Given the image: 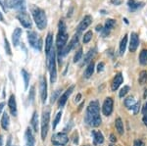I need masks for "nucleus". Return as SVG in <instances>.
<instances>
[{"label":"nucleus","mask_w":147,"mask_h":146,"mask_svg":"<svg viewBox=\"0 0 147 146\" xmlns=\"http://www.w3.org/2000/svg\"><path fill=\"white\" fill-rule=\"evenodd\" d=\"M113 107H114V101L111 97H107L103 102L102 105V113L104 116H110L113 112Z\"/></svg>","instance_id":"nucleus-10"},{"label":"nucleus","mask_w":147,"mask_h":146,"mask_svg":"<svg viewBox=\"0 0 147 146\" xmlns=\"http://www.w3.org/2000/svg\"><path fill=\"white\" fill-rule=\"evenodd\" d=\"M51 141L55 146H64L69 142V137L66 133H58L52 136Z\"/></svg>","instance_id":"nucleus-7"},{"label":"nucleus","mask_w":147,"mask_h":146,"mask_svg":"<svg viewBox=\"0 0 147 146\" xmlns=\"http://www.w3.org/2000/svg\"><path fill=\"white\" fill-rule=\"evenodd\" d=\"M147 81V72L146 71H141L140 74H139V77H138V82L139 84L143 85L145 84Z\"/></svg>","instance_id":"nucleus-33"},{"label":"nucleus","mask_w":147,"mask_h":146,"mask_svg":"<svg viewBox=\"0 0 147 146\" xmlns=\"http://www.w3.org/2000/svg\"><path fill=\"white\" fill-rule=\"evenodd\" d=\"M136 104V101L132 96H129L127 99H125V106L127 109H132Z\"/></svg>","instance_id":"nucleus-29"},{"label":"nucleus","mask_w":147,"mask_h":146,"mask_svg":"<svg viewBox=\"0 0 147 146\" xmlns=\"http://www.w3.org/2000/svg\"><path fill=\"white\" fill-rule=\"evenodd\" d=\"M139 107H140V102H136V104L134 106L132 110H134V114L136 115L139 112Z\"/></svg>","instance_id":"nucleus-40"},{"label":"nucleus","mask_w":147,"mask_h":146,"mask_svg":"<svg viewBox=\"0 0 147 146\" xmlns=\"http://www.w3.org/2000/svg\"><path fill=\"white\" fill-rule=\"evenodd\" d=\"M115 126H116V129H117L118 133L121 135H124L125 133V129H124V123H123L122 119L121 118H117L115 120Z\"/></svg>","instance_id":"nucleus-24"},{"label":"nucleus","mask_w":147,"mask_h":146,"mask_svg":"<svg viewBox=\"0 0 147 146\" xmlns=\"http://www.w3.org/2000/svg\"><path fill=\"white\" fill-rule=\"evenodd\" d=\"M80 97H82V95H80V94H78V96L76 97V101H77V102H79L80 99Z\"/></svg>","instance_id":"nucleus-50"},{"label":"nucleus","mask_w":147,"mask_h":146,"mask_svg":"<svg viewBox=\"0 0 147 146\" xmlns=\"http://www.w3.org/2000/svg\"><path fill=\"white\" fill-rule=\"evenodd\" d=\"M21 35H22V30L17 28L13 32V35H12V40H13V44L14 46H17L19 44V41H20Z\"/></svg>","instance_id":"nucleus-23"},{"label":"nucleus","mask_w":147,"mask_h":146,"mask_svg":"<svg viewBox=\"0 0 147 146\" xmlns=\"http://www.w3.org/2000/svg\"><path fill=\"white\" fill-rule=\"evenodd\" d=\"M95 54H96V48H93V49H90V50L88 51L86 54H85V56H84V63L82 64H86V63H90L92 62V59L94 58V56H95Z\"/></svg>","instance_id":"nucleus-25"},{"label":"nucleus","mask_w":147,"mask_h":146,"mask_svg":"<svg viewBox=\"0 0 147 146\" xmlns=\"http://www.w3.org/2000/svg\"><path fill=\"white\" fill-rule=\"evenodd\" d=\"M53 47V35H52L51 32H48L45 40V52H46V56L48 55L50 50Z\"/></svg>","instance_id":"nucleus-22"},{"label":"nucleus","mask_w":147,"mask_h":146,"mask_svg":"<svg viewBox=\"0 0 147 146\" xmlns=\"http://www.w3.org/2000/svg\"><path fill=\"white\" fill-rule=\"evenodd\" d=\"M0 5L3 7L4 10H6V6H5V0H0Z\"/></svg>","instance_id":"nucleus-47"},{"label":"nucleus","mask_w":147,"mask_h":146,"mask_svg":"<svg viewBox=\"0 0 147 146\" xmlns=\"http://www.w3.org/2000/svg\"><path fill=\"white\" fill-rule=\"evenodd\" d=\"M22 76L24 77V81H25V90H27L28 87V82H30V74L26 70H22Z\"/></svg>","instance_id":"nucleus-32"},{"label":"nucleus","mask_w":147,"mask_h":146,"mask_svg":"<svg viewBox=\"0 0 147 146\" xmlns=\"http://www.w3.org/2000/svg\"><path fill=\"white\" fill-rule=\"evenodd\" d=\"M39 90H40V98H41V102L45 103V101L47 99V82H46V79L44 77H40Z\"/></svg>","instance_id":"nucleus-12"},{"label":"nucleus","mask_w":147,"mask_h":146,"mask_svg":"<svg viewBox=\"0 0 147 146\" xmlns=\"http://www.w3.org/2000/svg\"><path fill=\"white\" fill-rule=\"evenodd\" d=\"M109 146H114V145H113V144H111V145H109Z\"/></svg>","instance_id":"nucleus-57"},{"label":"nucleus","mask_w":147,"mask_h":146,"mask_svg":"<svg viewBox=\"0 0 147 146\" xmlns=\"http://www.w3.org/2000/svg\"><path fill=\"white\" fill-rule=\"evenodd\" d=\"M47 66H48L49 73H50V81L54 83L57 79V71H56V52L54 47H52L50 52L47 55Z\"/></svg>","instance_id":"nucleus-4"},{"label":"nucleus","mask_w":147,"mask_h":146,"mask_svg":"<svg viewBox=\"0 0 147 146\" xmlns=\"http://www.w3.org/2000/svg\"><path fill=\"white\" fill-rule=\"evenodd\" d=\"M94 73V63L93 62H90L87 66V68L85 69V72H84V77L86 79H89Z\"/></svg>","instance_id":"nucleus-28"},{"label":"nucleus","mask_w":147,"mask_h":146,"mask_svg":"<svg viewBox=\"0 0 147 146\" xmlns=\"http://www.w3.org/2000/svg\"><path fill=\"white\" fill-rule=\"evenodd\" d=\"M139 44V37L136 32H131L129 40V51L130 52H136Z\"/></svg>","instance_id":"nucleus-15"},{"label":"nucleus","mask_w":147,"mask_h":146,"mask_svg":"<svg viewBox=\"0 0 147 146\" xmlns=\"http://www.w3.org/2000/svg\"><path fill=\"white\" fill-rule=\"evenodd\" d=\"M129 89H130V88H129V85H125L124 87H123L122 89H121V91H120V93H119L120 98L125 97V96L127 95V93H129Z\"/></svg>","instance_id":"nucleus-36"},{"label":"nucleus","mask_w":147,"mask_h":146,"mask_svg":"<svg viewBox=\"0 0 147 146\" xmlns=\"http://www.w3.org/2000/svg\"><path fill=\"white\" fill-rule=\"evenodd\" d=\"M11 145V137H9L8 139V143H7V146H10Z\"/></svg>","instance_id":"nucleus-53"},{"label":"nucleus","mask_w":147,"mask_h":146,"mask_svg":"<svg viewBox=\"0 0 147 146\" xmlns=\"http://www.w3.org/2000/svg\"><path fill=\"white\" fill-rule=\"evenodd\" d=\"M28 39L30 46L35 50L40 51L42 48V39L35 32H28Z\"/></svg>","instance_id":"nucleus-6"},{"label":"nucleus","mask_w":147,"mask_h":146,"mask_svg":"<svg viewBox=\"0 0 147 146\" xmlns=\"http://www.w3.org/2000/svg\"><path fill=\"white\" fill-rule=\"evenodd\" d=\"M4 41H5V50H6V53L8 54V55H11V49H10V45H9V42L8 40L5 38L4 39Z\"/></svg>","instance_id":"nucleus-39"},{"label":"nucleus","mask_w":147,"mask_h":146,"mask_svg":"<svg viewBox=\"0 0 147 146\" xmlns=\"http://www.w3.org/2000/svg\"><path fill=\"white\" fill-rule=\"evenodd\" d=\"M134 146H145V144H144V142L142 140H134Z\"/></svg>","instance_id":"nucleus-42"},{"label":"nucleus","mask_w":147,"mask_h":146,"mask_svg":"<svg viewBox=\"0 0 147 146\" xmlns=\"http://www.w3.org/2000/svg\"><path fill=\"white\" fill-rule=\"evenodd\" d=\"M92 136H93V142L94 145H99L104 142V136L102 135L101 131H92Z\"/></svg>","instance_id":"nucleus-21"},{"label":"nucleus","mask_w":147,"mask_h":146,"mask_svg":"<svg viewBox=\"0 0 147 146\" xmlns=\"http://www.w3.org/2000/svg\"><path fill=\"white\" fill-rule=\"evenodd\" d=\"M61 118H62V112H58L55 117V119H54V122H53V124H52V128L53 129H56L57 124H59V122H60Z\"/></svg>","instance_id":"nucleus-37"},{"label":"nucleus","mask_w":147,"mask_h":146,"mask_svg":"<svg viewBox=\"0 0 147 146\" xmlns=\"http://www.w3.org/2000/svg\"><path fill=\"white\" fill-rule=\"evenodd\" d=\"M17 18L24 28H26V29H30L32 28V21H30V16H28V14L26 11L19 12Z\"/></svg>","instance_id":"nucleus-9"},{"label":"nucleus","mask_w":147,"mask_h":146,"mask_svg":"<svg viewBox=\"0 0 147 146\" xmlns=\"http://www.w3.org/2000/svg\"><path fill=\"white\" fill-rule=\"evenodd\" d=\"M115 25H116V21L113 20V19H107V20H106L105 27H104L103 30H102V35H103V37L108 36L109 34H110V32L114 29Z\"/></svg>","instance_id":"nucleus-14"},{"label":"nucleus","mask_w":147,"mask_h":146,"mask_svg":"<svg viewBox=\"0 0 147 146\" xmlns=\"http://www.w3.org/2000/svg\"><path fill=\"white\" fill-rule=\"evenodd\" d=\"M143 6H144L143 2L136 1V0H127V7H129V11L131 12L137 11L138 9L142 8Z\"/></svg>","instance_id":"nucleus-19"},{"label":"nucleus","mask_w":147,"mask_h":146,"mask_svg":"<svg viewBox=\"0 0 147 146\" xmlns=\"http://www.w3.org/2000/svg\"><path fill=\"white\" fill-rule=\"evenodd\" d=\"M145 92H144V98H146V95H147V89H145Z\"/></svg>","instance_id":"nucleus-55"},{"label":"nucleus","mask_w":147,"mask_h":146,"mask_svg":"<svg viewBox=\"0 0 147 146\" xmlns=\"http://www.w3.org/2000/svg\"><path fill=\"white\" fill-rule=\"evenodd\" d=\"M0 21H1V22H4V18H3V15H2L1 12H0Z\"/></svg>","instance_id":"nucleus-51"},{"label":"nucleus","mask_w":147,"mask_h":146,"mask_svg":"<svg viewBox=\"0 0 147 146\" xmlns=\"http://www.w3.org/2000/svg\"><path fill=\"white\" fill-rule=\"evenodd\" d=\"M102 30H103V28H102L101 25H98L96 27V30H98V32H99V30H100V32H102Z\"/></svg>","instance_id":"nucleus-49"},{"label":"nucleus","mask_w":147,"mask_h":146,"mask_svg":"<svg viewBox=\"0 0 147 146\" xmlns=\"http://www.w3.org/2000/svg\"><path fill=\"white\" fill-rule=\"evenodd\" d=\"M139 63L141 65H147V49H143L139 54Z\"/></svg>","instance_id":"nucleus-31"},{"label":"nucleus","mask_w":147,"mask_h":146,"mask_svg":"<svg viewBox=\"0 0 147 146\" xmlns=\"http://www.w3.org/2000/svg\"><path fill=\"white\" fill-rule=\"evenodd\" d=\"M32 17L34 19V22L36 24V27L40 30L45 29L47 26V18H46L45 12L42 10V9L38 8V7L32 6Z\"/></svg>","instance_id":"nucleus-3"},{"label":"nucleus","mask_w":147,"mask_h":146,"mask_svg":"<svg viewBox=\"0 0 147 146\" xmlns=\"http://www.w3.org/2000/svg\"><path fill=\"white\" fill-rule=\"evenodd\" d=\"M74 89H75V85H72V86H70L67 90L64 92L62 95H61V97L59 98V107L60 108H62L65 106L66 104V102H67V100H68V98H69V96L72 94V92L74 91Z\"/></svg>","instance_id":"nucleus-16"},{"label":"nucleus","mask_w":147,"mask_h":146,"mask_svg":"<svg viewBox=\"0 0 147 146\" xmlns=\"http://www.w3.org/2000/svg\"><path fill=\"white\" fill-rule=\"evenodd\" d=\"M123 81H124V77H123V75L121 74V73L116 75L112 81V84H111V89H112V91L117 90V89L119 88V86L123 83Z\"/></svg>","instance_id":"nucleus-18"},{"label":"nucleus","mask_w":147,"mask_h":146,"mask_svg":"<svg viewBox=\"0 0 147 146\" xmlns=\"http://www.w3.org/2000/svg\"><path fill=\"white\" fill-rule=\"evenodd\" d=\"M84 121L88 126L96 128L101 124V117H100V108H99L98 101L94 100L89 103L88 107L86 108L85 112Z\"/></svg>","instance_id":"nucleus-1"},{"label":"nucleus","mask_w":147,"mask_h":146,"mask_svg":"<svg viewBox=\"0 0 147 146\" xmlns=\"http://www.w3.org/2000/svg\"><path fill=\"white\" fill-rule=\"evenodd\" d=\"M110 140L112 141V142H116L117 141V138H116V136L113 135V133H111L110 135Z\"/></svg>","instance_id":"nucleus-46"},{"label":"nucleus","mask_w":147,"mask_h":146,"mask_svg":"<svg viewBox=\"0 0 147 146\" xmlns=\"http://www.w3.org/2000/svg\"><path fill=\"white\" fill-rule=\"evenodd\" d=\"M82 48L80 47V48L75 54V57H74V62L78 63L80 60V59H82Z\"/></svg>","instance_id":"nucleus-35"},{"label":"nucleus","mask_w":147,"mask_h":146,"mask_svg":"<svg viewBox=\"0 0 147 146\" xmlns=\"http://www.w3.org/2000/svg\"><path fill=\"white\" fill-rule=\"evenodd\" d=\"M142 114L143 115H147V101L145 102V104L142 107Z\"/></svg>","instance_id":"nucleus-44"},{"label":"nucleus","mask_w":147,"mask_h":146,"mask_svg":"<svg viewBox=\"0 0 147 146\" xmlns=\"http://www.w3.org/2000/svg\"><path fill=\"white\" fill-rule=\"evenodd\" d=\"M8 106H9V109H10L11 114L13 115L14 117L17 116V103H16L15 95L10 96V99H9V102H8Z\"/></svg>","instance_id":"nucleus-20"},{"label":"nucleus","mask_w":147,"mask_h":146,"mask_svg":"<svg viewBox=\"0 0 147 146\" xmlns=\"http://www.w3.org/2000/svg\"><path fill=\"white\" fill-rule=\"evenodd\" d=\"M91 23H92V17H91V16H89V15L85 16V17L82 19V22L80 23V25L78 26L77 34H82V32H84L85 29H87V27H89V26H90Z\"/></svg>","instance_id":"nucleus-13"},{"label":"nucleus","mask_w":147,"mask_h":146,"mask_svg":"<svg viewBox=\"0 0 147 146\" xmlns=\"http://www.w3.org/2000/svg\"><path fill=\"white\" fill-rule=\"evenodd\" d=\"M4 107V103H0V112L2 111V109H3Z\"/></svg>","instance_id":"nucleus-52"},{"label":"nucleus","mask_w":147,"mask_h":146,"mask_svg":"<svg viewBox=\"0 0 147 146\" xmlns=\"http://www.w3.org/2000/svg\"><path fill=\"white\" fill-rule=\"evenodd\" d=\"M30 124H32L34 131H38V115H37V112H34V115L30 120Z\"/></svg>","instance_id":"nucleus-26"},{"label":"nucleus","mask_w":147,"mask_h":146,"mask_svg":"<svg viewBox=\"0 0 147 146\" xmlns=\"http://www.w3.org/2000/svg\"><path fill=\"white\" fill-rule=\"evenodd\" d=\"M58 34L56 37V46L58 49V57L59 60L61 62V53L62 50L64 49V47L67 44L68 40V34H67V30H66V24L63 20H60L58 25Z\"/></svg>","instance_id":"nucleus-2"},{"label":"nucleus","mask_w":147,"mask_h":146,"mask_svg":"<svg viewBox=\"0 0 147 146\" xmlns=\"http://www.w3.org/2000/svg\"><path fill=\"white\" fill-rule=\"evenodd\" d=\"M34 144H35V139L34 135H32V129H27L25 133V146H34Z\"/></svg>","instance_id":"nucleus-17"},{"label":"nucleus","mask_w":147,"mask_h":146,"mask_svg":"<svg viewBox=\"0 0 147 146\" xmlns=\"http://www.w3.org/2000/svg\"><path fill=\"white\" fill-rule=\"evenodd\" d=\"M34 94H35L34 86H32V87H30V94H28V100H30V102H34Z\"/></svg>","instance_id":"nucleus-38"},{"label":"nucleus","mask_w":147,"mask_h":146,"mask_svg":"<svg viewBox=\"0 0 147 146\" xmlns=\"http://www.w3.org/2000/svg\"><path fill=\"white\" fill-rule=\"evenodd\" d=\"M2 142H3V139H2V136L0 135V146H2Z\"/></svg>","instance_id":"nucleus-54"},{"label":"nucleus","mask_w":147,"mask_h":146,"mask_svg":"<svg viewBox=\"0 0 147 146\" xmlns=\"http://www.w3.org/2000/svg\"><path fill=\"white\" fill-rule=\"evenodd\" d=\"M127 34H125L122 38L120 43V55H123L125 53V48H127Z\"/></svg>","instance_id":"nucleus-30"},{"label":"nucleus","mask_w":147,"mask_h":146,"mask_svg":"<svg viewBox=\"0 0 147 146\" xmlns=\"http://www.w3.org/2000/svg\"><path fill=\"white\" fill-rule=\"evenodd\" d=\"M9 124H10V119H9V115L7 113H3V116L1 119V126L5 131L9 129Z\"/></svg>","instance_id":"nucleus-27"},{"label":"nucleus","mask_w":147,"mask_h":146,"mask_svg":"<svg viewBox=\"0 0 147 146\" xmlns=\"http://www.w3.org/2000/svg\"><path fill=\"white\" fill-rule=\"evenodd\" d=\"M111 2H112L114 5H120V4H122V0H111Z\"/></svg>","instance_id":"nucleus-45"},{"label":"nucleus","mask_w":147,"mask_h":146,"mask_svg":"<svg viewBox=\"0 0 147 146\" xmlns=\"http://www.w3.org/2000/svg\"><path fill=\"white\" fill-rule=\"evenodd\" d=\"M59 92H60V89H58V90H56L55 92H54L53 94H52V96H51V102L53 103L54 101H55L57 99V97H58V94Z\"/></svg>","instance_id":"nucleus-41"},{"label":"nucleus","mask_w":147,"mask_h":146,"mask_svg":"<svg viewBox=\"0 0 147 146\" xmlns=\"http://www.w3.org/2000/svg\"><path fill=\"white\" fill-rule=\"evenodd\" d=\"M79 34H76L75 35H74V37L72 39H71V41L69 42V44H66V46L64 47V49L62 50V53H61V58L64 57L65 55H67V54L70 52L71 50L75 47L76 45H77L78 43H79Z\"/></svg>","instance_id":"nucleus-11"},{"label":"nucleus","mask_w":147,"mask_h":146,"mask_svg":"<svg viewBox=\"0 0 147 146\" xmlns=\"http://www.w3.org/2000/svg\"><path fill=\"white\" fill-rule=\"evenodd\" d=\"M124 21H125V24H129V21H127V19H125V18L124 19Z\"/></svg>","instance_id":"nucleus-56"},{"label":"nucleus","mask_w":147,"mask_h":146,"mask_svg":"<svg viewBox=\"0 0 147 146\" xmlns=\"http://www.w3.org/2000/svg\"><path fill=\"white\" fill-rule=\"evenodd\" d=\"M104 66H105V64H104L103 62L99 63V64H98V68H97V71H98L99 73L102 72V71H103V69H104Z\"/></svg>","instance_id":"nucleus-43"},{"label":"nucleus","mask_w":147,"mask_h":146,"mask_svg":"<svg viewBox=\"0 0 147 146\" xmlns=\"http://www.w3.org/2000/svg\"><path fill=\"white\" fill-rule=\"evenodd\" d=\"M92 36H93V32H92L91 30H88L87 32H85L84 39H82V40H84V43H88V42L91 40Z\"/></svg>","instance_id":"nucleus-34"},{"label":"nucleus","mask_w":147,"mask_h":146,"mask_svg":"<svg viewBox=\"0 0 147 146\" xmlns=\"http://www.w3.org/2000/svg\"><path fill=\"white\" fill-rule=\"evenodd\" d=\"M49 121H50V108L46 107V109L42 112V118H41V137L42 139H45L47 133L49 129Z\"/></svg>","instance_id":"nucleus-5"},{"label":"nucleus","mask_w":147,"mask_h":146,"mask_svg":"<svg viewBox=\"0 0 147 146\" xmlns=\"http://www.w3.org/2000/svg\"><path fill=\"white\" fill-rule=\"evenodd\" d=\"M142 121H143V123H144V124L147 126V115H144L143 116V119H142Z\"/></svg>","instance_id":"nucleus-48"},{"label":"nucleus","mask_w":147,"mask_h":146,"mask_svg":"<svg viewBox=\"0 0 147 146\" xmlns=\"http://www.w3.org/2000/svg\"><path fill=\"white\" fill-rule=\"evenodd\" d=\"M5 5L8 8L17 9L20 11H26L25 0H5Z\"/></svg>","instance_id":"nucleus-8"}]
</instances>
